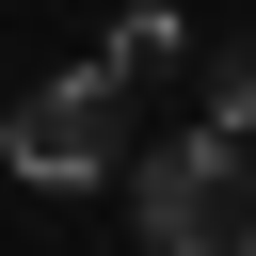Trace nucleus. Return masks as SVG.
<instances>
[{
  "mask_svg": "<svg viewBox=\"0 0 256 256\" xmlns=\"http://www.w3.org/2000/svg\"><path fill=\"white\" fill-rule=\"evenodd\" d=\"M112 128H128V80H112V64H64V80H32V96L0 112V160H16L32 192H80V176H112Z\"/></svg>",
  "mask_w": 256,
  "mask_h": 256,
  "instance_id": "2",
  "label": "nucleus"
},
{
  "mask_svg": "<svg viewBox=\"0 0 256 256\" xmlns=\"http://www.w3.org/2000/svg\"><path fill=\"white\" fill-rule=\"evenodd\" d=\"M144 240H160V256H256V144L176 128V144L144 160Z\"/></svg>",
  "mask_w": 256,
  "mask_h": 256,
  "instance_id": "1",
  "label": "nucleus"
},
{
  "mask_svg": "<svg viewBox=\"0 0 256 256\" xmlns=\"http://www.w3.org/2000/svg\"><path fill=\"white\" fill-rule=\"evenodd\" d=\"M192 128H224V144H256V48H224V64H208V112H192Z\"/></svg>",
  "mask_w": 256,
  "mask_h": 256,
  "instance_id": "4",
  "label": "nucleus"
},
{
  "mask_svg": "<svg viewBox=\"0 0 256 256\" xmlns=\"http://www.w3.org/2000/svg\"><path fill=\"white\" fill-rule=\"evenodd\" d=\"M176 48H192V16H176V0H128V16H112V48H96V64H112V80H128V96H144V80H160V64H176Z\"/></svg>",
  "mask_w": 256,
  "mask_h": 256,
  "instance_id": "3",
  "label": "nucleus"
}]
</instances>
